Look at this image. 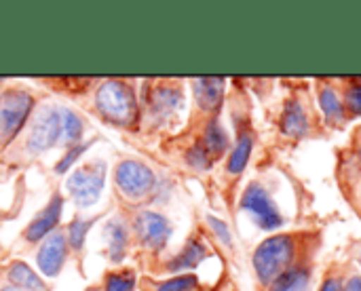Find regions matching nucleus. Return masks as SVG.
Listing matches in <instances>:
<instances>
[{"label":"nucleus","instance_id":"obj_28","mask_svg":"<svg viewBox=\"0 0 361 291\" xmlns=\"http://www.w3.org/2000/svg\"><path fill=\"white\" fill-rule=\"evenodd\" d=\"M347 110L355 116H361V85H351L345 95Z\"/></svg>","mask_w":361,"mask_h":291},{"label":"nucleus","instance_id":"obj_11","mask_svg":"<svg viewBox=\"0 0 361 291\" xmlns=\"http://www.w3.org/2000/svg\"><path fill=\"white\" fill-rule=\"evenodd\" d=\"M182 101H184V97L178 87H159L152 91V95L148 99L150 114L157 123H167L182 108Z\"/></svg>","mask_w":361,"mask_h":291},{"label":"nucleus","instance_id":"obj_9","mask_svg":"<svg viewBox=\"0 0 361 291\" xmlns=\"http://www.w3.org/2000/svg\"><path fill=\"white\" fill-rule=\"evenodd\" d=\"M68 258V239L63 230H53L49 237L42 239V245L36 254V264L38 271L47 277V279H55Z\"/></svg>","mask_w":361,"mask_h":291},{"label":"nucleus","instance_id":"obj_6","mask_svg":"<svg viewBox=\"0 0 361 291\" xmlns=\"http://www.w3.org/2000/svg\"><path fill=\"white\" fill-rule=\"evenodd\" d=\"M61 140V114L59 106H42L34 112L30 120V131L25 137V150L30 154H42L55 148Z\"/></svg>","mask_w":361,"mask_h":291},{"label":"nucleus","instance_id":"obj_33","mask_svg":"<svg viewBox=\"0 0 361 291\" xmlns=\"http://www.w3.org/2000/svg\"><path fill=\"white\" fill-rule=\"evenodd\" d=\"M360 262H361V256H360Z\"/></svg>","mask_w":361,"mask_h":291},{"label":"nucleus","instance_id":"obj_31","mask_svg":"<svg viewBox=\"0 0 361 291\" xmlns=\"http://www.w3.org/2000/svg\"><path fill=\"white\" fill-rule=\"evenodd\" d=\"M0 291H21V290H15V287H11V285H6V287H0Z\"/></svg>","mask_w":361,"mask_h":291},{"label":"nucleus","instance_id":"obj_21","mask_svg":"<svg viewBox=\"0 0 361 291\" xmlns=\"http://www.w3.org/2000/svg\"><path fill=\"white\" fill-rule=\"evenodd\" d=\"M319 106H322L328 120L341 123L345 118V104H343V99L338 97V93L332 87H324L319 91Z\"/></svg>","mask_w":361,"mask_h":291},{"label":"nucleus","instance_id":"obj_10","mask_svg":"<svg viewBox=\"0 0 361 291\" xmlns=\"http://www.w3.org/2000/svg\"><path fill=\"white\" fill-rule=\"evenodd\" d=\"M61 211H63V197L61 194H53L51 201L44 205V209H40L32 222L25 226L23 230V239L27 243H38L42 241L44 237H49L53 230H57V224L61 220Z\"/></svg>","mask_w":361,"mask_h":291},{"label":"nucleus","instance_id":"obj_30","mask_svg":"<svg viewBox=\"0 0 361 291\" xmlns=\"http://www.w3.org/2000/svg\"><path fill=\"white\" fill-rule=\"evenodd\" d=\"M345 291H361V277H351V279L347 281Z\"/></svg>","mask_w":361,"mask_h":291},{"label":"nucleus","instance_id":"obj_4","mask_svg":"<svg viewBox=\"0 0 361 291\" xmlns=\"http://www.w3.org/2000/svg\"><path fill=\"white\" fill-rule=\"evenodd\" d=\"M106 184V163L104 161H93L76 171H72L66 180L68 194L76 203L78 209H87L95 205L104 192Z\"/></svg>","mask_w":361,"mask_h":291},{"label":"nucleus","instance_id":"obj_18","mask_svg":"<svg viewBox=\"0 0 361 291\" xmlns=\"http://www.w3.org/2000/svg\"><path fill=\"white\" fill-rule=\"evenodd\" d=\"M205 150L209 152L212 159L216 156H222L228 148V133L226 129L222 127V123L218 118H212L205 127V133H203V142Z\"/></svg>","mask_w":361,"mask_h":291},{"label":"nucleus","instance_id":"obj_3","mask_svg":"<svg viewBox=\"0 0 361 291\" xmlns=\"http://www.w3.org/2000/svg\"><path fill=\"white\" fill-rule=\"evenodd\" d=\"M34 110V97L23 89L0 93V148L8 146L27 125Z\"/></svg>","mask_w":361,"mask_h":291},{"label":"nucleus","instance_id":"obj_1","mask_svg":"<svg viewBox=\"0 0 361 291\" xmlns=\"http://www.w3.org/2000/svg\"><path fill=\"white\" fill-rule=\"evenodd\" d=\"M95 108L104 120L118 127H129L137 118V97L125 80L102 82L95 93Z\"/></svg>","mask_w":361,"mask_h":291},{"label":"nucleus","instance_id":"obj_32","mask_svg":"<svg viewBox=\"0 0 361 291\" xmlns=\"http://www.w3.org/2000/svg\"><path fill=\"white\" fill-rule=\"evenodd\" d=\"M89 291H99V290H89Z\"/></svg>","mask_w":361,"mask_h":291},{"label":"nucleus","instance_id":"obj_25","mask_svg":"<svg viewBox=\"0 0 361 291\" xmlns=\"http://www.w3.org/2000/svg\"><path fill=\"white\" fill-rule=\"evenodd\" d=\"M199 285V279L195 275H178L169 281H163L157 291H192L197 290Z\"/></svg>","mask_w":361,"mask_h":291},{"label":"nucleus","instance_id":"obj_24","mask_svg":"<svg viewBox=\"0 0 361 291\" xmlns=\"http://www.w3.org/2000/svg\"><path fill=\"white\" fill-rule=\"evenodd\" d=\"M186 163L197 169V171H207L212 165H214V159L209 156V152L205 150V146L201 142H197L192 148H188L186 152Z\"/></svg>","mask_w":361,"mask_h":291},{"label":"nucleus","instance_id":"obj_12","mask_svg":"<svg viewBox=\"0 0 361 291\" xmlns=\"http://www.w3.org/2000/svg\"><path fill=\"white\" fill-rule=\"evenodd\" d=\"M192 93L203 112H216L224 99V78H197L192 82Z\"/></svg>","mask_w":361,"mask_h":291},{"label":"nucleus","instance_id":"obj_2","mask_svg":"<svg viewBox=\"0 0 361 291\" xmlns=\"http://www.w3.org/2000/svg\"><path fill=\"white\" fill-rule=\"evenodd\" d=\"M294 239L290 235H277L267 241H262L252 258L256 277L262 285H271L277 281L283 273L290 271V264L294 260Z\"/></svg>","mask_w":361,"mask_h":291},{"label":"nucleus","instance_id":"obj_5","mask_svg":"<svg viewBox=\"0 0 361 291\" xmlns=\"http://www.w3.org/2000/svg\"><path fill=\"white\" fill-rule=\"evenodd\" d=\"M114 182L118 192L129 201H142L157 190L154 171L135 159H125L114 169Z\"/></svg>","mask_w":361,"mask_h":291},{"label":"nucleus","instance_id":"obj_26","mask_svg":"<svg viewBox=\"0 0 361 291\" xmlns=\"http://www.w3.org/2000/svg\"><path fill=\"white\" fill-rule=\"evenodd\" d=\"M89 150V144H78V146H72L68 148V152L59 159V163L55 165V173L57 175H63L72 169V165L80 159V154H85Z\"/></svg>","mask_w":361,"mask_h":291},{"label":"nucleus","instance_id":"obj_15","mask_svg":"<svg viewBox=\"0 0 361 291\" xmlns=\"http://www.w3.org/2000/svg\"><path fill=\"white\" fill-rule=\"evenodd\" d=\"M6 279L11 283V287L21 291H47V283L42 281V277L38 273H34L32 266H27L21 260H15L8 264L6 268Z\"/></svg>","mask_w":361,"mask_h":291},{"label":"nucleus","instance_id":"obj_17","mask_svg":"<svg viewBox=\"0 0 361 291\" xmlns=\"http://www.w3.org/2000/svg\"><path fill=\"white\" fill-rule=\"evenodd\" d=\"M59 114H61V140H59V144L68 146V148L78 146L80 137L85 133V123H82L80 114L68 106H59Z\"/></svg>","mask_w":361,"mask_h":291},{"label":"nucleus","instance_id":"obj_8","mask_svg":"<svg viewBox=\"0 0 361 291\" xmlns=\"http://www.w3.org/2000/svg\"><path fill=\"white\" fill-rule=\"evenodd\" d=\"M133 230H135L137 241L146 249H152V252H161L169 243V239H171V224H169V220L163 213L152 211V209H144V211H140L135 216Z\"/></svg>","mask_w":361,"mask_h":291},{"label":"nucleus","instance_id":"obj_19","mask_svg":"<svg viewBox=\"0 0 361 291\" xmlns=\"http://www.w3.org/2000/svg\"><path fill=\"white\" fill-rule=\"evenodd\" d=\"M252 148H254L252 135H250V133H243V135L237 140V144H235V148H233V152H231V156H228V163H226L228 173L239 175V173L247 167L250 156H252Z\"/></svg>","mask_w":361,"mask_h":291},{"label":"nucleus","instance_id":"obj_27","mask_svg":"<svg viewBox=\"0 0 361 291\" xmlns=\"http://www.w3.org/2000/svg\"><path fill=\"white\" fill-rule=\"evenodd\" d=\"M207 224H209L212 233L218 237V241H220L222 245H226V247L233 245V235H231V228H228V224H226L224 220H220V218H216V216H207Z\"/></svg>","mask_w":361,"mask_h":291},{"label":"nucleus","instance_id":"obj_14","mask_svg":"<svg viewBox=\"0 0 361 291\" xmlns=\"http://www.w3.org/2000/svg\"><path fill=\"white\" fill-rule=\"evenodd\" d=\"M205 258H207V247H205V243L192 237V239L182 247V252H180L178 256H173V258L167 262V271H169V273H186V271L197 268Z\"/></svg>","mask_w":361,"mask_h":291},{"label":"nucleus","instance_id":"obj_22","mask_svg":"<svg viewBox=\"0 0 361 291\" xmlns=\"http://www.w3.org/2000/svg\"><path fill=\"white\" fill-rule=\"evenodd\" d=\"M97 222V218H74L70 224H68V230H66V239H68V245L74 249V252H80L85 247V241H87V235L89 230L93 228V224Z\"/></svg>","mask_w":361,"mask_h":291},{"label":"nucleus","instance_id":"obj_13","mask_svg":"<svg viewBox=\"0 0 361 291\" xmlns=\"http://www.w3.org/2000/svg\"><path fill=\"white\" fill-rule=\"evenodd\" d=\"M106 233V247H108V258L110 262H121L127 254L129 247V226L123 218H112L104 226Z\"/></svg>","mask_w":361,"mask_h":291},{"label":"nucleus","instance_id":"obj_20","mask_svg":"<svg viewBox=\"0 0 361 291\" xmlns=\"http://www.w3.org/2000/svg\"><path fill=\"white\" fill-rule=\"evenodd\" d=\"M309 290V271L305 268H290L277 281L271 283L269 291H307Z\"/></svg>","mask_w":361,"mask_h":291},{"label":"nucleus","instance_id":"obj_16","mask_svg":"<svg viewBox=\"0 0 361 291\" xmlns=\"http://www.w3.org/2000/svg\"><path fill=\"white\" fill-rule=\"evenodd\" d=\"M281 131L290 137H302L309 131L307 112L300 101H288L281 114Z\"/></svg>","mask_w":361,"mask_h":291},{"label":"nucleus","instance_id":"obj_7","mask_svg":"<svg viewBox=\"0 0 361 291\" xmlns=\"http://www.w3.org/2000/svg\"><path fill=\"white\" fill-rule=\"evenodd\" d=\"M241 209L250 211L262 230H277L283 224V218H281L277 205L273 203L267 188H262L260 184H250L245 188V192L241 197Z\"/></svg>","mask_w":361,"mask_h":291},{"label":"nucleus","instance_id":"obj_23","mask_svg":"<svg viewBox=\"0 0 361 291\" xmlns=\"http://www.w3.org/2000/svg\"><path fill=\"white\" fill-rule=\"evenodd\" d=\"M137 285V275L133 271H123V273H110L106 277L104 291H133Z\"/></svg>","mask_w":361,"mask_h":291},{"label":"nucleus","instance_id":"obj_29","mask_svg":"<svg viewBox=\"0 0 361 291\" xmlns=\"http://www.w3.org/2000/svg\"><path fill=\"white\" fill-rule=\"evenodd\" d=\"M343 283H341V279H336V277H328L326 281H324V285H322V290L319 291H343Z\"/></svg>","mask_w":361,"mask_h":291},{"label":"nucleus","instance_id":"obj_34","mask_svg":"<svg viewBox=\"0 0 361 291\" xmlns=\"http://www.w3.org/2000/svg\"><path fill=\"white\" fill-rule=\"evenodd\" d=\"M360 156H361V154H360Z\"/></svg>","mask_w":361,"mask_h":291}]
</instances>
